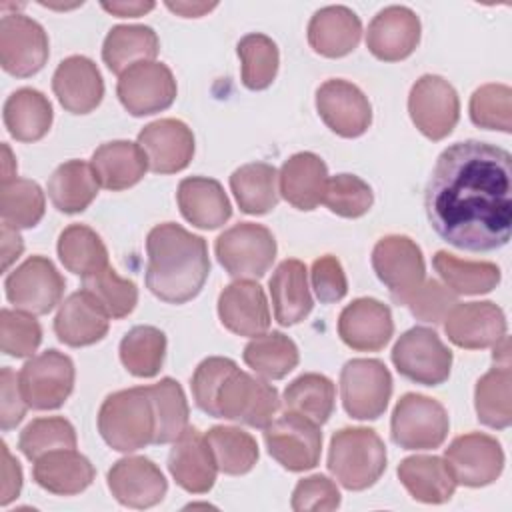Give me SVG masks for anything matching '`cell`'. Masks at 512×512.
Returning a JSON list of instances; mask_svg holds the SVG:
<instances>
[{
    "instance_id": "cell-1",
    "label": "cell",
    "mask_w": 512,
    "mask_h": 512,
    "mask_svg": "<svg viewBox=\"0 0 512 512\" xmlns=\"http://www.w3.org/2000/svg\"><path fill=\"white\" fill-rule=\"evenodd\" d=\"M424 208L434 232L460 250L506 246L512 228L510 152L480 140L448 146L426 184Z\"/></svg>"
},
{
    "instance_id": "cell-2",
    "label": "cell",
    "mask_w": 512,
    "mask_h": 512,
    "mask_svg": "<svg viewBox=\"0 0 512 512\" xmlns=\"http://www.w3.org/2000/svg\"><path fill=\"white\" fill-rule=\"evenodd\" d=\"M146 252V286L156 298L184 304L202 290L210 274L208 246L202 236L164 222L148 232Z\"/></svg>"
},
{
    "instance_id": "cell-3",
    "label": "cell",
    "mask_w": 512,
    "mask_h": 512,
    "mask_svg": "<svg viewBox=\"0 0 512 512\" xmlns=\"http://www.w3.org/2000/svg\"><path fill=\"white\" fill-rule=\"evenodd\" d=\"M98 430L104 442L118 452H136L154 444L156 416L148 386L106 396L98 412Z\"/></svg>"
},
{
    "instance_id": "cell-4",
    "label": "cell",
    "mask_w": 512,
    "mask_h": 512,
    "mask_svg": "<svg viewBox=\"0 0 512 512\" xmlns=\"http://www.w3.org/2000/svg\"><path fill=\"white\" fill-rule=\"evenodd\" d=\"M328 470L348 490H366L386 470V448L372 428H342L330 440Z\"/></svg>"
},
{
    "instance_id": "cell-5",
    "label": "cell",
    "mask_w": 512,
    "mask_h": 512,
    "mask_svg": "<svg viewBox=\"0 0 512 512\" xmlns=\"http://www.w3.org/2000/svg\"><path fill=\"white\" fill-rule=\"evenodd\" d=\"M280 410L278 390L234 366L220 382L210 416L234 420L252 428H266Z\"/></svg>"
},
{
    "instance_id": "cell-6",
    "label": "cell",
    "mask_w": 512,
    "mask_h": 512,
    "mask_svg": "<svg viewBox=\"0 0 512 512\" xmlns=\"http://www.w3.org/2000/svg\"><path fill=\"white\" fill-rule=\"evenodd\" d=\"M214 250L230 276L248 280L268 272L276 258V240L266 226L240 222L216 238Z\"/></svg>"
},
{
    "instance_id": "cell-7",
    "label": "cell",
    "mask_w": 512,
    "mask_h": 512,
    "mask_svg": "<svg viewBox=\"0 0 512 512\" xmlns=\"http://www.w3.org/2000/svg\"><path fill=\"white\" fill-rule=\"evenodd\" d=\"M448 414L444 406L428 396L408 392L392 412V440L406 450H432L448 436Z\"/></svg>"
},
{
    "instance_id": "cell-8",
    "label": "cell",
    "mask_w": 512,
    "mask_h": 512,
    "mask_svg": "<svg viewBox=\"0 0 512 512\" xmlns=\"http://www.w3.org/2000/svg\"><path fill=\"white\" fill-rule=\"evenodd\" d=\"M268 454L286 470L302 472L320 462L322 432L320 424L310 418L286 410L264 428Z\"/></svg>"
},
{
    "instance_id": "cell-9",
    "label": "cell",
    "mask_w": 512,
    "mask_h": 512,
    "mask_svg": "<svg viewBox=\"0 0 512 512\" xmlns=\"http://www.w3.org/2000/svg\"><path fill=\"white\" fill-rule=\"evenodd\" d=\"M392 362L404 378L424 386H438L450 376L452 352L434 330L414 326L396 340Z\"/></svg>"
},
{
    "instance_id": "cell-10",
    "label": "cell",
    "mask_w": 512,
    "mask_h": 512,
    "mask_svg": "<svg viewBox=\"0 0 512 512\" xmlns=\"http://www.w3.org/2000/svg\"><path fill=\"white\" fill-rule=\"evenodd\" d=\"M392 394V376L376 358L348 360L340 372L344 410L356 420H376L384 414Z\"/></svg>"
},
{
    "instance_id": "cell-11",
    "label": "cell",
    "mask_w": 512,
    "mask_h": 512,
    "mask_svg": "<svg viewBox=\"0 0 512 512\" xmlns=\"http://www.w3.org/2000/svg\"><path fill=\"white\" fill-rule=\"evenodd\" d=\"M18 384L30 408H60L74 388V364L66 354L58 350H46L38 356H32L22 366Z\"/></svg>"
},
{
    "instance_id": "cell-12",
    "label": "cell",
    "mask_w": 512,
    "mask_h": 512,
    "mask_svg": "<svg viewBox=\"0 0 512 512\" xmlns=\"http://www.w3.org/2000/svg\"><path fill=\"white\" fill-rule=\"evenodd\" d=\"M372 268L380 282L390 288L396 304H404L408 296L426 280V266L420 246L408 236L390 234L376 242L372 250Z\"/></svg>"
},
{
    "instance_id": "cell-13",
    "label": "cell",
    "mask_w": 512,
    "mask_h": 512,
    "mask_svg": "<svg viewBox=\"0 0 512 512\" xmlns=\"http://www.w3.org/2000/svg\"><path fill=\"white\" fill-rule=\"evenodd\" d=\"M408 112L426 138L442 140L454 130L460 118V100L448 80L436 74H424L410 90Z\"/></svg>"
},
{
    "instance_id": "cell-14",
    "label": "cell",
    "mask_w": 512,
    "mask_h": 512,
    "mask_svg": "<svg viewBox=\"0 0 512 512\" xmlns=\"http://www.w3.org/2000/svg\"><path fill=\"white\" fill-rule=\"evenodd\" d=\"M116 94L132 116H148L172 106L176 80L162 62H138L120 74Z\"/></svg>"
},
{
    "instance_id": "cell-15",
    "label": "cell",
    "mask_w": 512,
    "mask_h": 512,
    "mask_svg": "<svg viewBox=\"0 0 512 512\" xmlns=\"http://www.w3.org/2000/svg\"><path fill=\"white\" fill-rule=\"evenodd\" d=\"M6 298L22 312L48 314L64 294V278L44 256H30L6 278Z\"/></svg>"
},
{
    "instance_id": "cell-16",
    "label": "cell",
    "mask_w": 512,
    "mask_h": 512,
    "mask_svg": "<svg viewBox=\"0 0 512 512\" xmlns=\"http://www.w3.org/2000/svg\"><path fill=\"white\" fill-rule=\"evenodd\" d=\"M444 462L456 484L480 488L492 484L502 474L504 452L496 438L482 432H470L450 442L444 452Z\"/></svg>"
},
{
    "instance_id": "cell-17",
    "label": "cell",
    "mask_w": 512,
    "mask_h": 512,
    "mask_svg": "<svg viewBox=\"0 0 512 512\" xmlns=\"http://www.w3.org/2000/svg\"><path fill=\"white\" fill-rule=\"evenodd\" d=\"M48 60V36L44 28L24 16L6 14L0 20V64L18 78H26L42 70Z\"/></svg>"
},
{
    "instance_id": "cell-18",
    "label": "cell",
    "mask_w": 512,
    "mask_h": 512,
    "mask_svg": "<svg viewBox=\"0 0 512 512\" xmlns=\"http://www.w3.org/2000/svg\"><path fill=\"white\" fill-rule=\"evenodd\" d=\"M316 108L324 124L342 138L362 136L372 122L368 98L346 80H326L316 92Z\"/></svg>"
},
{
    "instance_id": "cell-19",
    "label": "cell",
    "mask_w": 512,
    "mask_h": 512,
    "mask_svg": "<svg viewBox=\"0 0 512 512\" xmlns=\"http://www.w3.org/2000/svg\"><path fill=\"white\" fill-rule=\"evenodd\" d=\"M138 146L144 150L152 172L174 174L190 164L194 156V134L182 120L162 118L140 130Z\"/></svg>"
},
{
    "instance_id": "cell-20",
    "label": "cell",
    "mask_w": 512,
    "mask_h": 512,
    "mask_svg": "<svg viewBox=\"0 0 512 512\" xmlns=\"http://www.w3.org/2000/svg\"><path fill=\"white\" fill-rule=\"evenodd\" d=\"M448 340L466 350L494 346L506 336V318L494 302L456 304L444 318Z\"/></svg>"
},
{
    "instance_id": "cell-21",
    "label": "cell",
    "mask_w": 512,
    "mask_h": 512,
    "mask_svg": "<svg viewBox=\"0 0 512 512\" xmlns=\"http://www.w3.org/2000/svg\"><path fill=\"white\" fill-rule=\"evenodd\" d=\"M338 334L352 350L378 352L394 334L392 312L376 298H356L340 312Z\"/></svg>"
},
{
    "instance_id": "cell-22",
    "label": "cell",
    "mask_w": 512,
    "mask_h": 512,
    "mask_svg": "<svg viewBox=\"0 0 512 512\" xmlns=\"http://www.w3.org/2000/svg\"><path fill=\"white\" fill-rule=\"evenodd\" d=\"M108 488L124 506L150 508L162 502L168 484L162 470L152 460L144 456H128L110 468Z\"/></svg>"
},
{
    "instance_id": "cell-23",
    "label": "cell",
    "mask_w": 512,
    "mask_h": 512,
    "mask_svg": "<svg viewBox=\"0 0 512 512\" xmlns=\"http://www.w3.org/2000/svg\"><path fill=\"white\" fill-rule=\"evenodd\" d=\"M420 42V20L406 6H388L380 10L366 32L368 50L384 62L408 58Z\"/></svg>"
},
{
    "instance_id": "cell-24",
    "label": "cell",
    "mask_w": 512,
    "mask_h": 512,
    "mask_svg": "<svg viewBox=\"0 0 512 512\" xmlns=\"http://www.w3.org/2000/svg\"><path fill=\"white\" fill-rule=\"evenodd\" d=\"M168 470L176 484L190 494H204L214 486L216 460L206 436L196 428H186L168 454Z\"/></svg>"
},
{
    "instance_id": "cell-25",
    "label": "cell",
    "mask_w": 512,
    "mask_h": 512,
    "mask_svg": "<svg viewBox=\"0 0 512 512\" xmlns=\"http://www.w3.org/2000/svg\"><path fill=\"white\" fill-rule=\"evenodd\" d=\"M220 322L238 336H258L270 328V308L258 282L236 280L218 296Z\"/></svg>"
},
{
    "instance_id": "cell-26",
    "label": "cell",
    "mask_w": 512,
    "mask_h": 512,
    "mask_svg": "<svg viewBox=\"0 0 512 512\" xmlns=\"http://www.w3.org/2000/svg\"><path fill=\"white\" fill-rule=\"evenodd\" d=\"M52 90L64 110L88 114L102 102L104 82L98 66L90 58L68 56L52 76Z\"/></svg>"
},
{
    "instance_id": "cell-27",
    "label": "cell",
    "mask_w": 512,
    "mask_h": 512,
    "mask_svg": "<svg viewBox=\"0 0 512 512\" xmlns=\"http://www.w3.org/2000/svg\"><path fill=\"white\" fill-rule=\"evenodd\" d=\"M108 320L110 316L104 308L86 290H80L60 304L54 318V332L66 346H90L106 336Z\"/></svg>"
},
{
    "instance_id": "cell-28",
    "label": "cell",
    "mask_w": 512,
    "mask_h": 512,
    "mask_svg": "<svg viewBox=\"0 0 512 512\" xmlns=\"http://www.w3.org/2000/svg\"><path fill=\"white\" fill-rule=\"evenodd\" d=\"M32 476L40 488L58 496H72L92 484L94 466L74 448H60L34 460Z\"/></svg>"
},
{
    "instance_id": "cell-29",
    "label": "cell",
    "mask_w": 512,
    "mask_h": 512,
    "mask_svg": "<svg viewBox=\"0 0 512 512\" xmlns=\"http://www.w3.org/2000/svg\"><path fill=\"white\" fill-rule=\"evenodd\" d=\"M280 194L298 210H314L326 190L328 170L320 156L312 152L292 154L278 174Z\"/></svg>"
},
{
    "instance_id": "cell-30",
    "label": "cell",
    "mask_w": 512,
    "mask_h": 512,
    "mask_svg": "<svg viewBox=\"0 0 512 512\" xmlns=\"http://www.w3.org/2000/svg\"><path fill=\"white\" fill-rule=\"evenodd\" d=\"M362 36L360 18L346 6H326L314 12L308 24V42L326 58L350 54Z\"/></svg>"
},
{
    "instance_id": "cell-31",
    "label": "cell",
    "mask_w": 512,
    "mask_h": 512,
    "mask_svg": "<svg viewBox=\"0 0 512 512\" xmlns=\"http://www.w3.org/2000/svg\"><path fill=\"white\" fill-rule=\"evenodd\" d=\"M176 196L182 216L198 228L214 230L232 216L230 200L218 180L204 176L184 178Z\"/></svg>"
},
{
    "instance_id": "cell-32",
    "label": "cell",
    "mask_w": 512,
    "mask_h": 512,
    "mask_svg": "<svg viewBox=\"0 0 512 512\" xmlns=\"http://www.w3.org/2000/svg\"><path fill=\"white\" fill-rule=\"evenodd\" d=\"M92 168L102 188L118 192L138 184L146 170L148 158L144 150L128 140L106 142L92 154Z\"/></svg>"
},
{
    "instance_id": "cell-33",
    "label": "cell",
    "mask_w": 512,
    "mask_h": 512,
    "mask_svg": "<svg viewBox=\"0 0 512 512\" xmlns=\"http://www.w3.org/2000/svg\"><path fill=\"white\" fill-rule=\"evenodd\" d=\"M270 296L274 316L282 326L302 322L314 306L312 294L308 290V270L304 262L296 258L280 262L270 278Z\"/></svg>"
},
{
    "instance_id": "cell-34",
    "label": "cell",
    "mask_w": 512,
    "mask_h": 512,
    "mask_svg": "<svg viewBox=\"0 0 512 512\" xmlns=\"http://www.w3.org/2000/svg\"><path fill=\"white\" fill-rule=\"evenodd\" d=\"M398 478L414 500L426 504L448 502L456 490L448 464L438 456L404 458L398 466Z\"/></svg>"
},
{
    "instance_id": "cell-35",
    "label": "cell",
    "mask_w": 512,
    "mask_h": 512,
    "mask_svg": "<svg viewBox=\"0 0 512 512\" xmlns=\"http://www.w3.org/2000/svg\"><path fill=\"white\" fill-rule=\"evenodd\" d=\"M4 126L20 142L44 138L52 126V106L48 98L34 88H20L4 102Z\"/></svg>"
},
{
    "instance_id": "cell-36",
    "label": "cell",
    "mask_w": 512,
    "mask_h": 512,
    "mask_svg": "<svg viewBox=\"0 0 512 512\" xmlns=\"http://www.w3.org/2000/svg\"><path fill=\"white\" fill-rule=\"evenodd\" d=\"M100 182L92 164L82 160H68L60 164L48 180V196L52 204L64 214L86 210L96 198Z\"/></svg>"
},
{
    "instance_id": "cell-37",
    "label": "cell",
    "mask_w": 512,
    "mask_h": 512,
    "mask_svg": "<svg viewBox=\"0 0 512 512\" xmlns=\"http://www.w3.org/2000/svg\"><path fill=\"white\" fill-rule=\"evenodd\" d=\"M158 48V36L150 26L118 24L106 34L102 58L112 72L122 74L138 62H152L158 56Z\"/></svg>"
},
{
    "instance_id": "cell-38",
    "label": "cell",
    "mask_w": 512,
    "mask_h": 512,
    "mask_svg": "<svg viewBox=\"0 0 512 512\" xmlns=\"http://www.w3.org/2000/svg\"><path fill=\"white\" fill-rule=\"evenodd\" d=\"M230 188L246 214H266L278 204V172L266 162H252L234 170Z\"/></svg>"
},
{
    "instance_id": "cell-39",
    "label": "cell",
    "mask_w": 512,
    "mask_h": 512,
    "mask_svg": "<svg viewBox=\"0 0 512 512\" xmlns=\"http://www.w3.org/2000/svg\"><path fill=\"white\" fill-rule=\"evenodd\" d=\"M298 348L282 332L254 336L244 348V362L266 380H280L298 366Z\"/></svg>"
},
{
    "instance_id": "cell-40",
    "label": "cell",
    "mask_w": 512,
    "mask_h": 512,
    "mask_svg": "<svg viewBox=\"0 0 512 512\" xmlns=\"http://www.w3.org/2000/svg\"><path fill=\"white\" fill-rule=\"evenodd\" d=\"M58 256L68 272L82 278L110 266L102 238L84 224H72L62 230L58 238Z\"/></svg>"
},
{
    "instance_id": "cell-41",
    "label": "cell",
    "mask_w": 512,
    "mask_h": 512,
    "mask_svg": "<svg viewBox=\"0 0 512 512\" xmlns=\"http://www.w3.org/2000/svg\"><path fill=\"white\" fill-rule=\"evenodd\" d=\"M512 372L510 366L496 364L488 370L474 390V406L484 426L504 430L512 422Z\"/></svg>"
},
{
    "instance_id": "cell-42",
    "label": "cell",
    "mask_w": 512,
    "mask_h": 512,
    "mask_svg": "<svg viewBox=\"0 0 512 512\" xmlns=\"http://www.w3.org/2000/svg\"><path fill=\"white\" fill-rule=\"evenodd\" d=\"M432 264L454 294H486L500 282V268L494 262L460 260L446 250H438Z\"/></svg>"
},
{
    "instance_id": "cell-43",
    "label": "cell",
    "mask_w": 512,
    "mask_h": 512,
    "mask_svg": "<svg viewBox=\"0 0 512 512\" xmlns=\"http://www.w3.org/2000/svg\"><path fill=\"white\" fill-rule=\"evenodd\" d=\"M336 388L324 374L308 372L292 380L284 390V408L310 418L316 424H324L334 412Z\"/></svg>"
},
{
    "instance_id": "cell-44",
    "label": "cell",
    "mask_w": 512,
    "mask_h": 512,
    "mask_svg": "<svg viewBox=\"0 0 512 512\" xmlns=\"http://www.w3.org/2000/svg\"><path fill=\"white\" fill-rule=\"evenodd\" d=\"M166 354V336L154 326H134L120 342L124 368L138 378H152L160 372Z\"/></svg>"
},
{
    "instance_id": "cell-45",
    "label": "cell",
    "mask_w": 512,
    "mask_h": 512,
    "mask_svg": "<svg viewBox=\"0 0 512 512\" xmlns=\"http://www.w3.org/2000/svg\"><path fill=\"white\" fill-rule=\"evenodd\" d=\"M218 470L240 476L254 468L258 460V444L252 434L234 426H214L206 434Z\"/></svg>"
},
{
    "instance_id": "cell-46",
    "label": "cell",
    "mask_w": 512,
    "mask_h": 512,
    "mask_svg": "<svg viewBox=\"0 0 512 512\" xmlns=\"http://www.w3.org/2000/svg\"><path fill=\"white\" fill-rule=\"evenodd\" d=\"M148 390L156 416L154 444L174 442L188 428V402L184 390L172 378H162L148 386Z\"/></svg>"
},
{
    "instance_id": "cell-47",
    "label": "cell",
    "mask_w": 512,
    "mask_h": 512,
    "mask_svg": "<svg viewBox=\"0 0 512 512\" xmlns=\"http://www.w3.org/2000/svg\"><path fill=\"white\" fill-rule=\"evenodd\" d=\"M44 192L28 178H12L0 188L2 222L12 228H32L44 216Z\"/></svg>"
},
{
    "instance_id": "cell-48",
    "label": "cell",
    "mask_w": 512,
    "mask_h": 512,
    "mask_svg": "<svg viewBox=\"0 0 512 512\" xmlns=\"http://www.w3.org/2000/svg\"><path fill=\"white\" fill-rule=\"evenodd\" d=\"M236 52L242 62V82L250 90L268 88L278 72V46L272 38L260 32L240 38Z\"/></svg>"
},
{
    "instance_id": "cell-49",
    "label": "cell",
    "mask_w": 512,
    "mask_h": 512,
    "mask_svg": "<svg viewBox=\"0 0 512 512\" xmlns=\"http://www.w3.org/2000/svg\"><path fill=\"white\" fill-rule=\"evenodd\" d=\"M82 290H86L110 318L128 316L138 302L136 284L118 276L110 266L82 278Z\"/></svg>"
},
{
    "instance_id": "cell-50",
    "label": "cell",
    "mask_w": 512,
    "mask_h": 512,
    "mask_svg": "<svg viewBox=\"0 0 512 512\" xmlns=\"http://www.w3.org/2000/svg\"><path fill=\"white\" fill-rule=\"evenodd\" d=\"M18 448L28 460H38L46 452L76 448V430L62 416L32 420L18 438Z\"/></svg>"
},
{
    "instance_id": "cell-51",
    "label": "cell",
    "mask_w": 512,
    "mask_h": 512,
    "mask_svg": "<svg viewBox=\"0 0 512 512\" xmlns=\"http://www.w3.org/2000/svg\"><path fill=\"white\" fill-rule=\"evenodd\" d=\"M470 118L488 130H512V90L506 84H484L470 98Z\"/></svg>"
},
{
    "instance_id": "cell-52",
    "label": "cell",
    "mask_w": 512,
    "mask_h": 512,
    "mask_svg": "<svg viewBox=\"0 0 512 512\" xmlns=\"http://www.w3.org/2000/svg\"><path fill=\"white\" fill-rule=\"evenodd\" d=\"M322 202L330 212L342 218H358L370 210L374 194L362 178L354 174H336L328 178Z\"/></svg>"
},
{
    "instance_id": "cell-53",
    "label": "cell",
    "mask_w": 512,
    "mask_h": 512,
    "mask_svg": "<svg viewBox=\"0 0 512 512\" xmlns=\"http://www.w3.org/2000/svg\"><path fill=\"white\" fill-rule=\"evenodd\" d=\"M40 340L42 328L32 314L8 308L0 312V344L4 354L14 358L32 356Z\"/></svg>"
},
{
    "instance_id": "cell-54",
    "label": "cell",
    "mask_w": 512,
    "mask_h": 512,
    "mask_svg": "<svg viewBox=\"0 0 512 512\" xmlns=\"http://www.w3.org/2000/svg\"><path fill=\"white\" fill-rule=\"evenodd\" d=\"M456 304V294L438 280H424L404 302L418 320L430 324L442 322Z\"/></svg>"
},
{
    "instance_id": "cell-55",
    "label": "cell",
    "mask_w": 512,
    "mask_h": 512,
    "mask_svg": "<svg viewBox=\"0 0 512 512\" xmlns=\"http://www.w3.org/2000/svg\"><path fill=\"white\" fill-rule=\"evenodd\" d=\"M338 506H340V492L336 484L322 474L302 478L292 492V510L296 512L334 510Z\"/></svg>"
},
{
    "instance_id": "cell-56",
    "label": "cell",
    "mask_w": 512,
    "mask_h": 512,
    "mask_svg": "<svg viewBox=\"0 0 512 512\" xmlns=\"http://www.w3.org/2000/svg\"><path fill=\"white\" fill-rule=\"evenodd\" d=\"M236 366L234 360L222 358V356H210L198 364L192 376V394L196 400V406L210 416L214 394L224 380V376Z\"/></svg>"
},
{
    "instance_id": "cell-57",
    "label": "cell",
    "mask_w": 512,
    "mask_h": 512,
    "mask_svg": "<svg viewBox=\"0 0 512 512\" xmlns=\"http://www.w3.org/2000/svg\"><path fill=\"white\" fill-rule=\"evenodd\" d=\"M310 274H312V288L322 304H332L346 296L348 282H346L342 264L336 256L326 254L316 258Z\"/></svg>"
},
{
    "instance_id": "cell-58",
    "label": "cell",
    "mask_w": 512,
    "mask_h": 512,
    "mask_svg": "<svg viewBox=\"0 0 512 512\" xmlns=\"http://www.w3.org/2000/svg\"><path fill=\"white\" fill-rule=\"evenodd\" d=\"M0 390H2L0 422H2V430H10L22 422L26 408H28V404L20 392L18 376L10 368H2V372H0Z\"/></svg>"
},
{
    "instance_id": "cell-59",
    "label": "cell",
    "mask_w": 512,
    "mask_h": 512,
    "mask_svg": "<svg viewBox=\"0 0 512 512\" xmlns=\"http://www.w3.org/2000/svg\"><path fill=\"white\" fill-rule=\"evenodd\" d=\"M2 498L0 504L6 506L10 504L14 498H18L20 488H22V470L18 460L12 458V454L8 452V446L2 444Z\"/></svg>"
},
{
    "instance_id": "cell-60",
    "label": "cell",
    "mask_w": 512,
    "mask_h": 512,
    "mask_svg": "<svg viewBox=\"0 0 512 512\" xmlns=\"http://www.w3.org/2000/svg\"><path fill=\"white\" fill-rule=\"evenodd\" d=\"M24 242L16 228L2 224V270H8L10 264L22 254Z\"/></svg>"
},
{
    "instance_id": "cell-61",
    "label": "cell",
    "mask_w": 512,
    "mask_h": 512,
    "mask_svg": "<svg viewBox=\"0 0 512 512\" xmlns=\"http://www.w3.org/2000/svg\"><path fill=\"white\" fill-rule=\"evenodd\" d=\"M102 8L120 18H138L154 8V2H102Z\"/></svg>"
},
{
    "instance_id": "cell-62",
    "label": "cell",
    "mask_w": 512,
    "mask_h": 512,
    "mask_svg": "<svg viewBox=\"0 0 512 512\" xmlns=\"http://www.w3.org/2000/svg\"><path fill=\"white\" fill-rule=\"evenodd\" d=\"M166 6L184 18H198L210 12L212 8H216V4H208V2H166Z\"/></svg>"
},
{
    "instance_id": "cell-63",
    "label": "cell",
    "mask_w": 512,
    "mask_h": 512,
    "mask_svg": "<svg viewBox=\"0 0 512 512\" xmlns=\"http://www.w3.org/2000/svg\"><path fill=\"white\" fill-rule=\"evenodd\" d=\"M2 150H4V176H2V182H8V180H12V174H10V166H14L16 168V162H14V158H12V152H10V148L4 144L2 146Z\"/></svg>"
}]
</instances>
